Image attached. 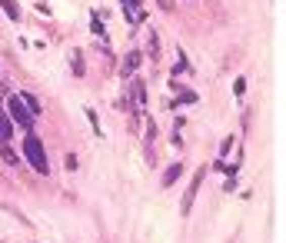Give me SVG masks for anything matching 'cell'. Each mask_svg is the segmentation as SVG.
Segmentation results:
<instances>
[{"instance_id": "6da1fadb", "label": "cell", "mask_w": 286, "mask_h": 243, "mask_svg": "<svg viewBox=\"0 0 286 243\" xmlns=\"http://www.w3.org/2000/svg\"><path fill=\"white\" fill-rule=\"evenodd\" d=\"M24 157L30 160V167L37 173H50V163H47V150H43V143H40L33 133H27L24 137Z\"/></svg>"}, {"instance_id": "7a4b0ae2", "label": "cell", "mask_w": 286, "mask_h": 243, "mask_svg": "<svg viewBox=\"0 0 286 243\" xmlns=\"http://www.w3.org/2000/svg\"><path fill=\"white\" fill-rule=\"evenodd\" d=\"M10 120H14L17 127H24V130H30V127H33V114L24 107V100H20V97L10 100Z\"/></svg>"}, {"instance_id": "3957f363", "label": "cell", "mask_w": 286, "mask_h": 243, "mask_svg": "<svg viewBox=\"0 0 286 243\" xmlns=\"http://www.w3.org/2000/svg\"><path fill=\"white\" fill-rule=\"evenodd\" d=\"M203 173H207V167H200V170H197V177H193L190 190H186V200H183V213H190V207H193V197H197L200 183H203Z\"/></svg>"}, {"instance_id": "277c9868", "label": "cell", "mask_w": 286, "mask_h": 243, "mask_svg": "<svg viewBox=\"0 0 286 243\" xmlns=\"http://www.w3.org/2000/svg\"><path fill=\"white\" fill-rule=\"evenodd\" d=\"M120 4H123V17H127V24H140V20H143V10H140L136 0H120Z\"/></svg>"}, {"instance_id": "5b68a950", "label": "cell", "mask_w": 286, "mask_h": 243, "mask_svg": "<svg viewBox=\"0 0 286 243\" xmlns=\"http://www.w3.org/2000/svg\"><path fill=\"white\" fill-rule=\"evenodd\" d=\"M0 10H4L10 20H20V4H17V0H0Z\"/></svg>"}, {"instance_id": "8992f818", "label": "cell", "mask_w": 286, "mask_h": 243, "mask_svg": "<svg viewBox=\"0 0 286 243\" xmlns=\"http://www.w3.org/2000/svg\"><path fill=\"white\" fill-rule=\"evenodd\" d=\"M136 64H140V54H136V50H130L127 57H123V73H127V77H130V73L136 70Z\"/></svg>"}, {"instance_id": "52a82bcc", "label": "cell", "mask_w": 286, "mask_h": 243, "mask_svg": "<svg viewBox=\"0 0 286 243\" xmlns=\"http://www.w3.org/2000/svg\"><path fill=\"white\" fill-rule=\"evenodd\" d=\"M10 133H14V123H10V117L0 110V140H10Z\"/></svg>"}, {"instance_id": "ba28073f", "label": "cell", "mask_w": 286, "mask_h": 243, "mask_svg": "<svg viewBox=\"0 0 286 243\" xmlns=\"http://www.w3.org/2000/svg\"><path fill=\"white\" fill-rule=\"evenodd\" d=\"M180 173H183V167L180 163H173V167H170L167 173H163V186H170V183H176V180H180Z\"/></svg>"}, {"instance_id": "9c48e42d", "label": "cell", "mask_w": 286, "mask_h": 243, "mask_svg": "<svg viewBox=\"0 0 286 243\" xmlns=\"http://www.w3.org/2000/svg\"><path fill=\"white\" fill-rule=\"evenodd\" d=\"M20 100H24V104H27V110H30V114H33V117H37V114H40V100H37V97H33V93H24V97H20Z\"/></svg>"}, {"instance_id": "30bf717a", "label": "cell", "mask_w": 286, "mask_h": 243, "mask_svg": "<svg viewBox=\"0 0 286 243\" xmlns=\"http://www.w3.org/2000/svg\"><path fill=\"white\" fill-rule=\"evenodd\" d=\"M0 143H4V147H0V154H4V160H7V163H17V154H14V150L7 147V140H0Z\"/></svg>"}, {"instance_id": "8fae6325", "label": "cell", "mask_w": 286, "mask_h": 243, "mask_svg": "<svg viewBox=\"0 0 286 243\" xmlns=\"http://www.w3.org/2000/svg\"><path fill=\"white\" fill-rule=\"evenodd\" d=\"M193 100H197V93H193V90H183V93H180V104H193Z\"/></svg>"}, {"instance_id": "7c38bea8", "label": "cell", "mask_w": 286, "mask_h": 243, "mask_svg": "<svg viewBox=\"0 0 286 243\" xmlns=\"http://www.w3.org/2000/svg\"><path fill=\"white\" fill-rule=\"evenodd\" d=\"M243 90H247V80H243V77H236V83H233V93H236V97H240Z\"/></svg>"}, {"instance_id": "4fadbf2b", "label": "cell", "mask_w": 286, "mask_h": 243, "mask_svg": "<svg viewBox=\"0 0 286 243\" xmlns=\"http://www.w3.org/2000/svg\"><path fill=\"white\" fill-rule=\"evenodd\" d=\"M150 57H160V43H157V33L150 37Z\"/></svg>"}, {"instance_id": "5bb4252c", "label": "cell", "mask_w": 286, "mask_h": 243, "mask_svg": "<svg viewBox=\"0 0 286 243\" xmlns=\"http://www.w3.org/2000/svg\"><path fill=\"white\" fill-rule=\"evenodd\" d=\"M230 147H233V137H230V140H223V147H220V157H226V154H230Z\"/></svg>"}, {"instance_id": "9a60e30c", "label": "cell", "mask_w": 286, "mask_h": 243, "mask_svg": "<svg viewBox=\"0 0 286 243\" xmlns=\"http://www.w3.org/2000/svg\"><path fill=\"white\" fill-rule=\"evenodd\" d=\"M157 4H160L163 10H173V0H157Z\"/></svg>"}]
</instances>
